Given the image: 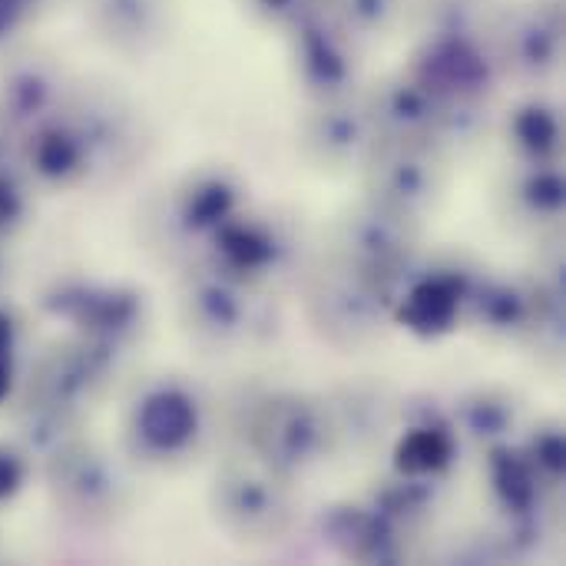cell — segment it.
I'll return each mask as SVG.
<instances>
[{
  "label": "cell",
  "instance_id": "1",
  "mask_svg": "<svg viewBox=\"0 0 566 566\" xmlns=\"http://www.w3.org/2000/svg\"><path fill=\"white\" fill-rule=\"evenodd\" d=\"M143 434L156 444V448H176L182 444L192 428H196V415L192 405L179 395H159L153 401H146L143 408Z\"/></svg>",
  "mask_w": 566,
  "mask_h": 566
},
{
  "label": "cell",
  "instance_id": "5",
  "mask_svg": "<svg viewBox=\"0 0 566 566\" xmlns=\"http://www.w3.org/2000/svg\"><path fill=\"white\" fill-rule=\"evenodd\" d=\"M7 338H10V332H7V322L0 318V348H3V342H7Z\"/></svg>",
  "mask_w": 566,
  "mask_h": 566
},
{
  "label": "cell",
  "instance_id": "2",
  "mask_svg": "<svg viewBox=\"0 0 566 566\" xmlns=\"http://www.w3.org/2000/svg\"><path fill=\"white\" fill-rule=\"evenodd\" d=\"M451 312H454V295L444 285H424V289H418L415 298H411V308H408L411 322H418L424 328L448 325Z\"/></svg>",
  "mask_w": 566,
  "mask_h": 566
},
{
  "label": "cell",
  "instance_id": "6",
  "mask_svg": "<svg viewBox=\"0 0 566 566\" xmlns=\"http://www.w3.org/2000/svg\"><path fill=\"white\" fill-rule=\"evenodd\" d=\"M3 391H7V371L0 368V395H3Z\"/></svg>",
  "mask_w": 566,
  "mask_h": 566
},
{
  "label": "cell",
  "instance_id": "3",
  "mask_svg": "<svg viewBox=\"0 0 566 566\" xmlns=\"http://www.w3.org/2000/svg\"><path fill=\"white\" fill-rule=\"evenodd\" d=\"M448 458V441L434 431H418L401 444V464L411 471H428V468H441Z\"/></svg>",
  "mask_w": 566,
  "mask_h": 566
},
{
  "label": "cell",
  "instance_id": "4",
  "mask_svg": "<svg viewBox=\"0 0 566 566\" xmlns=\"http://www.w3.org/2000/svg\"><path fill=\"white\" fill-rule=\"evenodd\" d=\"M13 481H17V471H13V464H10L7 458H0V494H7V491L13 488Z\"/></svg>",
  "mask_w": 566,
  "mask_h": 566
}]
</instances>
